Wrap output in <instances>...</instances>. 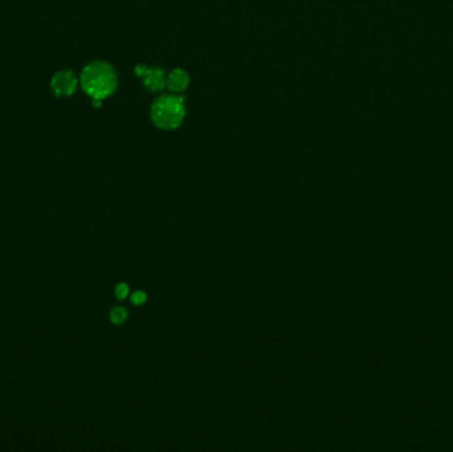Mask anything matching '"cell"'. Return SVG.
<instances>
[{"mask_svg": "<svg viewBox=\"0 0 453 452\" xmlns=\"http://www.w3.org/2000/svg\"><path fill=\"white\" fill-rule=\"evenodd\" d=\"M135 72L139 77H142L145 86L151 92H159L166 86L165 72L159 68L150 69L143 65H138L135 68Z\"/></svg>", "mask_w": 453, "mask_h": 452, "instance_id": "4", "label": "cell"}, {"mask_svg": "<svg viewBox=\"0 0 453 452\" xmlns=\"http://www.w3.org/2000/svg\"><path fill=\"white\" fill-rule=\"evenodd\" d=\"M147 300V295L143 291H135L132 295V302L134 305H142Z\"/></svg>", "mask_w": 453, "mask_h": 452, "instance_id": "8", "label": "cell"}, {"mask_svg": "<svg viewBox=\"0 0 453 452\" xmlns=\"http://www.w3.org/2000/svg\"><path fill=\"white\" fill-rule=\"evenodd\" d=\"M184 114V101L179 96H162L151 105V119L159 129H176L183 121Z\"/></svg>", "mask_w": 453, "mask_h": 452, "instance_id": "2", "label": "cell"}, {"mask_svg": "<svg viewBox=\"0 0 453 452\" xmlns=\"http://www.w3.org/2000/svg\"><path fill=\"white\" fill-rule=\"evenodd\" d=\"M189 82V75L187 72H184L183 69H175L170 73V75L166 77V86L171 90V92H182L187 88V85Z\"/></svg>", "mask_w": 453, "mask_h": 452, "instance_id": "5", "label": "cell"}, {"mask_svg": "<svg viewBox=\"0 0 453 452\" xmlns=\"http://www.w3.org/2000/svg\"><path fill=\"white\" fill-rule=\"evenodd\" d=\"M114 293H115V297L118 298V300H123V298H126L129 295V285L125 283H119L115 289H114Z\"/></svg>", "mask_w": 453, "mask_h": 452, "instance_id": "7", "label": "cell"}, {"mask_svg": "<svg viewBox=\"0 0 453 452\" xmlns=\"http://www.w3.org/2000/svg\"><path fill=\"white\" fill-rule=\"evenodd\" d=\"M81 86L95 101H101L117 88V76L112 66L102 61L92 62L82 71Z\"/></svg>", "mask_w": 453, "mask_h": 452, "instance_id": "1", "label": "cell"}, {"mask_svg": "<svg viewBox=\"0 0 453 452\" xmlns=\"http://www.w3.org/2000/svg\"><path fill=\"white\" fill-rule=\"evenodd\" d=\"M126 318H128V312H126V309L121 308V306H115V308H113L110 311V320L115 325L123 324L126 321Z\"/></svg>", "mask_w": 453, "mask_h": 452, "instance_id": "6", "label": "cell"}, {"mask_svg": "<svg viewBox=\"0 0 453 452\" xmlns=\"http://www.w3.org/2000/svg\"><path fill=\"white\" fill-rule=\"evenodd\" d=\"M51 88L55 92V95L58 97H66L75 93L77 88V79L73 72L71 71H60L53 76L51 81Z\"/></svg>", "mask_w": 453, "mask_h": 452, "instance_id": "3", "label": "cell"}]
</instances>
